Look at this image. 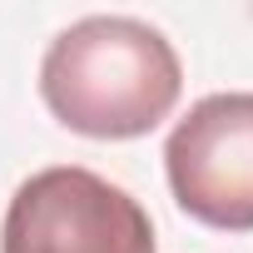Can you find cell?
<instances>
[{
	"label": "cell",
	"mask_w": 253,
	"mask_h": 253,
	"mask_svg": "<svg viewBox=\"0 0 253 253\" xmlns=\"http://www.w3.org/2000/svg\"><path fill=\"white\" fill-rule=\"evenodd\" d=\"M174 45L134 15H84L60 30L40 65L50 114L89 139H139L179 104Z\"/></svg>",
	"instance_id": "1"
},
{
	"label": "cell",
	"mask_w": 253,
	"mask_h": 253,
	"mask_svg": "<svg viewBox=\"0 0 253 253\" xmlns=\"http://www.w3.org/2000/svg\"><path fill=\"white\" fill-rule=\"evenodd\" d=\"M0 253H154V223L119 184L60 164L30 174L10 194Z\"/></svg>",
	"instance_id": "2"
},
{
	"label": "cell",
	"mask_w": 253,
	"mask_h": 253,
	"mask_svg": "<svg viewBox=\"0 0 253 253\" xmlns=\"http://www.w3.org/2000/svg\"><path fill=\"white\" fill-rule=\"evenodd\" d=\"M179 209L209 228H253V94H204L164 144Z\"/></svg>",
	"instance_id": "3"
}]
</instances>
